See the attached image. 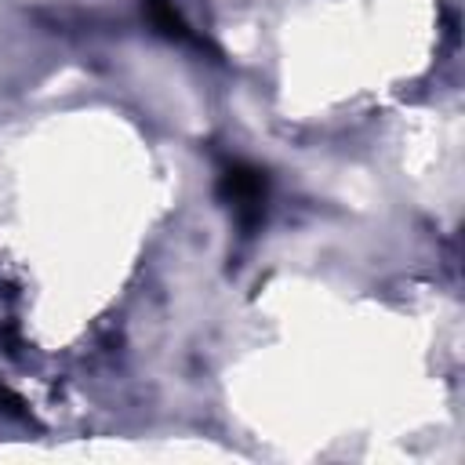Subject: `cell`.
I'll list each match as a JSON object with an SVG mask.
<instances>
[{"mask_svg":"<svg viewBox=\"0 0 465 465\" xmlns=\"http://www.w3.org/2000/svg\"><path fill=\"white\" fill-rule=\"evenodd\" d=\"M222 196L229 200V207L236 211V218L243 225H254L262 218V207H265V178H262V171L232 163L222 174Z\"/></svg>","mask_w":465,"mask_h":465,"instance_id":"obj_1","label":"cell"}]
</instances>
